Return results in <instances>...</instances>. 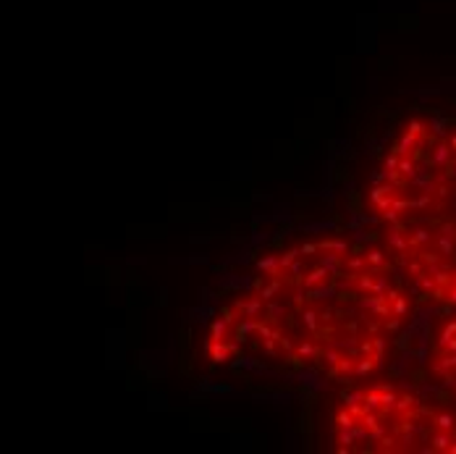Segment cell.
<instances>
[{
  "instance_id": "816d5d0a",
  "label": "cell",
  "mask_w": 456,
  "mask_h": 454,
  "mask_svg": "<svg viewBox=\"0 0 456 454\" xmlns=\"http://www.w3.org/2000/svg\"><path fill=\"white\" fill-rule=\"evenodd\" d=\"M393 444H396V438H391V436L380 438V449H393Z\"/></svg>"
},
{
  "instance_id": "8d00e7d4",
  "label": "cell",
  "mask_w": 456,
  "mask_h": 454,
  "mask_svg": "<svg viewBox=\"0 0 456 454\" xmlns=\"http://www.w3.org/2000/svg\"><path fill=\"white\" fill-rule=\"evenodd\" d=\"M283 313H286L283 305H270V307H268V320H278Z\"/></svg>"
},
{
  "instance_id": "484cf974",
  "label": "cell",
  "mask_w": 456,
  "mask_h": 454,
  "mask_svg": "<svg viewBox=\"0 0 456 454\" xmlns=\"http://www.w3.org/2000/svg\"><path fill=\"white\" fill-rule=\"evenodd\" d=\"M440 257H443L440 252H428V249H422V252H420V260L425 263V266H430V268H435V266H438Z\"/></svg>"
},
{
  "instance_id": "f907efd6",
  "label": "cell",
  "mask_w": 456,
  "mask_h": 454,
  "mask_svg": "<svg viewBox=\"0 0 456 454\" xmlns=\"http://www.w3.org/2000/svg\"><path fill=\"white\" fill-rule=\"evenodd\" d=\"M288 270H291V276H294V278H299V276H302V270H304V266H302V263H296V260H294L291 266H288Z\"/></svg>"
},
{
  "instance_id": "4316f807",
  "label": "cell",
  "mask_w": 456,
  "mask_h": 454,
  "mask_svg": "<svg viewBox=\"0 0 456 454\" xmlns=\"http://www.w3.org/2000/svg\"><path fill=\"white\" fill-rule=\"evenodd\" d=\"M430 273H432V278H435V284H438V286H448V284H451V273H448V270L430 268Z\"/></svg>"
},
{
  "instance_id": "4dcf8cb0",
  "label": "cell",
  "mask_w": 456,
  "mask_h": 454,
  "mask_svg": "<svg viewBox=\"0 0 456 454\" xmlns=\"http://www.w3.org/2000/svg\"><path fill=\"white\" fill-rule=\"evenodd\" d=\"M341 399H344V404L349 407V404L364 402V394H362V391H344V394H341Z\"/></svg>"
},
{
  "instance_id": "f35d334b",
  "label": "cell",
  "mask_w": 456,
  "mask_h": 454,
  "mask_svg": "<svg viewBox=\"0 0 456 454\" xmlns=\"http://www.w3.org/2000/svg\"><path fill=\"white\" fill-rule=\"evenodd\" d=\"M364 263H367V257H364V255H356V257H352V260L346 263V268H352V270H359V268L364 266Z\"/></svg>"
},
{
  "instance_id": "2e32d148",
  "label": "cell",
  "mask_w": 456,
  "mask_h": 454,
  "mask_svg": "<svg viewBox=\"0 0 456 454\" xmlns=\"http://www.w3.org/2000/svg\"><path fill=\"white\" fill-rule=\"evenodd\" d=\"M375 365H378L375 354H367V357L359 360V365H356V375H370L372 370H375Z\"/></svg>"
},
{
  "instance_id": "9a60e30c",
  "label": "cell",
  "mask_w": 456,
  "mask_h": 454,
  "mask_svg": "<svg viewBox=\"0 0 456 454\" xmlns=\"http://www.w3.org/2000/svg\"><path fill=\"white\" fill-rule=\"evenodd\" d=\"M278 292H280V281H278V278H273L270 284H265V286H260V297H262L265 302H270V299L276 297Z\"/></svg>"
},
{
  "instance_id": "be15d7a7",
  "label": "cell",
  "mask_w": 456,
  "mask_h": 454,
  "mask_svg": "<svg viewBox=\"0 0 456 454\" xmlns=\"http://www.w3.org/2000/svg\"><path fill=\"white\" fill-rule=\"evenodd\" d=\"M448 452H451V454H456V444H451V449H448Z\"/></svg>"
},
{
  "instance_id": "5bb4252c",
  "label": "cell",
  "mask_w": 456,
  "mask_h": 454,
  "mask_svg": "<svg viewBox=\"0 0 456 454\" xmlns=\"http://www.w3.org/2000/svg\"><path fill=\"white\" fill-rule=\"evenodd\" d=\"M338 263H341V255L338 252H333V255H325L323 260H320V266L328 270L330 276H338Z\"/></svg>"
},
{
  "instance_id": "c3c4849f",
  "label": "cell",
  "mask_w": 456,
  "mask_h": 454,
  "mask_svg": "<svg viewBox=\"0 0 456 454\" xmlns=\"http://www.w3.org/2000/svg\"><path fill=\"white\" fill-rule=\"evenodd\" d=\"M391 205H393V197H391V194H388V197H383L380 202H375V208L380 210V213H383V210H388Z\"/></svg>"
},
{
  "instance_id": "30bf717a",
  "label": "cell",
  "mask_w": 456,
  "mask_h": 454,
  "mask_svg": "<svg viewBox=\"0 0 456 454\" xmlns=\"http://www.w3.org/2000/svg\"><path fill=\"white\" fill-rule=\"evenodd\" d=\"M364 407H367V412L383 410V394H380V389H372L364 394Z\"/></svg>"
},
{
  "instance_id": "3957f363",
  "label": "cell",
  "mask_w": 456,
  "mask_h": 454,
  "mask_svg": "<svg viewBox=\"0 0 456 454\" xmlns=\"http://www.w3.org/2000/svg\"><path fill=\"white\" fill-rule=\"evenodd\" d=\"M388 247H393L396 252H406L409 247V237H404V231H401V226L399 223H393V229L388 231Z\"/></svg>"
},
{
  "instance_id": "e575fe53",
  "label": "cell",
  "mask_w": 456,
  "mask_h": 454,
  "mask_svg": "<svg viewBox=\"0 0 456 454\" xmlns=\"http://www.w3.org/2000/svg\"><path fill=\"white\" fill-rule=\"evenodd\" d=\"M391 305H393V315H406V310H409V305H406V299L404 297H396V299H393L391 302Z\"/></svg>"
},
{
  "instance_id": "f546056e",
  "label": "cell",
  "mask_w": 456,
  "mask_h": 454,
  "mask_svg": "<svg viewBox=\"0 0 456 454\" xmlns=\"http://www.w3.org/2000/svg\"><path fill=\"white\" fill-rule=\"evenodd\" d=\"M414 404H417V399H414V397H409V394H404V397H399L396 410H399V412H409Z\"/></svg>"
},
{
  "instance_id": "d6a6232c",
  "label": "cell",
  "mask_w": 456,
  "mask_h": 454,
  "mask_svg": "<svg viewBox=\"0 0 456 454\" xmlns=\"http://www.w3.org/2000/svg\"><path fill=\"white\" fill-rule=\"evenodd\" d=\"M336 423H338V428H352L354 426V415L344 410V412L336 415Z\"/></svg>"
},
{
  "instance_id": "91938a15",
  "label": "cell",
  "mask_w": 456,
  "mask_h": 454,
  "mask_svg": "<svg viewBox=\"0 0 456 454\" xmlns=\"http://www.w3.org/2000/svg\"><path fill=\"white\" fill-rule=\"evenodd\" d=\"M448 302H451V305H456V286H451V289H448V297H446Z\"/></svg>"
},
{
  "instance_id": "8fae6325",
  "label": "cell",
  "mask_w": 456,
  "mask_h": 454,
  "mask_svg": "<svg viewBox=\"0 0 456 454\" xmlns=\"http://www.w3.org/2000/svg\"><path fill=\"white\" fill-rule=\"evenodd\" d=\"M317 244H320L323 252H338V255H344L346 249H349V244H346V241H341V239H323V241H317Z\"/></svg>"
},
{
  "instance_id": "680465c9",
  "label": "cell",
  "mask_w": 456,
  "mask_h": 454,
  "mask_svg": "<svg viewBox=\"0 0 456 454\" xmlns=\"http://www.w3.org/2000/svg\"><path fill=\"white\" fill-rule=\"evenodd\" d=\"M454 334H456V323H448L446 331H443V336H454Z\"/></svg>"
},
{
  "instance_id": "e0dca14e",
  "label": "cell",
  "mask_w": 456,
  "mask_h": 454,
  "mask_svg": "<svg viewBox=\"0 0 456 454\" xmlns=\"http://www.w3.org/2000/svg\"><path fill=\"white\" fill-rule=\"evenodd\" d=\"M456 368V352H448L440 357V362H435V370L438 373H446V370H454Z\"/></svg>"
},
{
  "instance_id": "603a6c76",
  "label": "cell",
  "mask_w": 456,
  "mask_h": 454,
  "mask_svg": "<svg viewBox=\"0 0 456 454\" xmlns=\"http://www.w3.org/2000/svg\"><path fill=\"white\" fill-rule=\"evenodd\" d=\"M435 426H438L440 430H454L456 420H454V415H448V412H440V415H435Z\"/></svg>"
},
{
  "instance_id": "9f6ffc18",
  "label": "cell",
  "mask_w": 456,
  "mask_h": 454,
  "mask_svg": "<svg viewBox=\"0 0 456 454\" xmlns=\"http://www.w3.org/2000/svg\"><path fill=\"white\" fill-rule=\"evenodd\" d=\"M385 328H388V331H399V315L393 318V320H388V323H385Z\"/></svg>"
},
{
  "instance_id": "6da1fadb",
  "label": "cell",
  "mask_w": 456,
  "mask_h": 454,
  "mask_svg": "<svg viewBox=\"0 0 456 454\" xmlns=\"http://www.w3.org/2000/svg\"><path fill=\"white\" fill-rule=\"evenodd\" d=\"M456 229H454V223H443V229H440V234H438V239H435V244H438V252L443 255V257H451L454 255V249H456V244H454V234Z\"/></svg>"
},
{
  "instance_id": "11a10c76",
  "label": "cell",
  "mask_w": 456,
  "mask_h": 454,
  "mask_svg": "<svg viewBox=\"0 0 456 454\" xmlns=\"http://www.w3.org/2000/svg\"><path fill=\"white\" fill-rule=\"evenodd\" d=\"M362 354H372V349H375V347H372V342H362Z\"/></svg>"
},
{
  "instance_id": "d6986e66",
  "label": "cell",
  "mask_w": 456,
  "mask_h": 454,
  "mask_svg": "<svg viewBox=\"0 0 456 454\" xmlns=\"http://www.w3.org/2000/svg\"><path fill=\"white\" fill-rule=\"evenodd\" d=\"M296 354H299L302 360H309V357H315L317 354V347L312 342H299L296 344Z\"/></svg>"
},
{
  "instance_id": "7402d4cb",
  "label": "cell",
  "mask_w": 456,
  "mask_h": 454,
  "mask_svg": "<svg viewBox=\"0 0 456 454\" xmlns=\"http://www.w3.org/2000/svg\"><path fill=\"white\" fill-rule=\"evenodd\" d=\"M228 326H231V320H215L212 323V339H215V342H223L226 334H228Z\"/></svg>"
},
{
  "instance_id": "74e56055",
  "label": "cell",
  "mask_w": 456,
  "mask_h": 454,
  "mask_svg": "<svg viewBox=\"0 0 456 454\" xmlns=\"http://www.w3.org/2000/svg\"><path fill=\"white\" fill-rule=\"evenodd\" d=\"M372 276H367V273H362L359 278H356V286H359V289H367V292H372Z\"/></svg>"
},
{
  "instance_id": "ac0fdd59",
  "label": "cell",
  "mask_w": 456,
  "mask_h": 454,
  "mask_svg": "<svg viewBox=\"0 0 456 454\" xmlns=\"http://www.w3.org/2000/svg\"><path fill=\"white\" fill-rule=\"evenodd\" d=\"M388 194H393V187L391 184H375V189L370 192V200L372 202H380L383 197H388Z\"/></svg>"
},
{
  "instance_id": "277c9868",
  "label": "cell",
  "mask_w": 456,
  "mask_h": 454,
  "mask_svg": "<svg viewBox=\"0 0 456 454\" xmlns=\"http://www.w3.org/2000/svg\"><path fill=\"white\" fill-rule=\"evenodd\" d=\"M207 354H210V360L212 362H226L228 360V354H231V347H228V342L223 339V342H212L207 344Z\"/></svg>"
},
{
  "instance_id": "db71d44e",
  "label": "cell",
  "mask_w": 456,
  "mask_h": 454,
  "mask_svg": "<svg viewBox=\"0 0 456 454\" xmlns=\"http://www.w3.org/2000/svg\"><path fill=\"white\" fill-rule=\"evenodd\" d=\"M320 320H323V323H330V320H333V313H330L328 307H325L323 313H320Z\"/></svg>"
},
{
  "instance_id": "bcb514c9",
  "label": "cell",
  "mask_w": 456,
  "mask_h": 454,
  "mask_svg": "<svg viewBox=\"0 0 456 454\" xmlns=\"http://www.w3.org/2000/svg\"><path fill=\"white\" fill-rule=\"evenodd\" d=\"M299 249H302V255H315L317 249H320V244H317V241H307V244H302Z\"/></svg>"
},
{
  "instance_id": "7bdbcfd3",
  "label": "cell",
  "mask_w": 456,
  "mask_h": 454,
  "mask_svg": "<svg viewBox=\"0 0 456 454\" xmlns=\"http://www.w3.org/2000/svg\"><path fill=\"white\" fill-rule=\"evenodd\" d=\"M385 171H399V158H396V153L393 155H385Z\"/></svg>"
},
{
  "instance_id": "1f68e13d",
  "label": "cell",
  "mask_w": 456,
  "mask_h": 454,
  "mask_svg": "<svg viewBox=\"0 0 456 454\" xmlns=\"http://www.w3.org/2000/svg\"><path fill=\"white\" fill-rule=\"evenodd\" d=\"M309 292H312V299H328V297L336 294L333 286H328V289H325V286H315V289H309Z\"/></svg>"
},
{
  "instance_id": "d590c367",
  "label": "cell",
  "mask_w": 456,
  "mask_h": 454,
  "mask_svg": "<svg viewBox=\"0 0 456 454\" xmlns=\"http://www.w3.org/2000/svg\"><path fill=\"white\" fill-rule=\"evenodd\" d=\"M383 436H385V426H383V423H378V426L370 428V441H380Z\"/></svg>"
},
{
  "instance_id": "44dd1931",
  "label": "cell",
  "mask_w": 456,
  "mask_h": 454,
  "mask_svg": "<svg viewBox=\"0 0 456 454\" xmlns=\"http://www.w3.org/2000/svg\"><path fill=\"white\" fill-rule=\"evenodd\" d=\"M367 266H372V268H383L385 266V255L380 252V249H367Z\"/></svg>"
},
{
  "instance_id": "83f0119b",
  "label": "cell",
  "mask_w": 456,
  "mask_h": 454,
  "mask_svg": "<svg viewBox=\"0 0 456 454\" xmlns=\"http://www.w3.org/2000/svg\"><path fill=\"white\" fill-rule=\"evenodd\" d=\"M354 441H356V436H354V426H352V428H341V430H338V444L352 446Z\"/></svg>"
},
{
  "instance_id": "b9f144b4",
  "label": "cell",
  "mask_w": 456,
  "mask_h": 454,
  "mask_svg": "<svg viewBox=\"0 0 456 454\" xmlns=\"http://www.w3.org/2000/svg\"><path fill=\"white\" fill-rule=\"evenodd\" d=\"M440 347L446 352H456V339L454 336H440Z\"/></svg>"
},
{
  "instance_id": "94428289",
  "label": "cell",
  "mask_w": 456,
  "mask_h": 454,
  "mask_svg": "<svg viewBox=\"0 0 456 454\" xmlns=\"http://www.w3.org/2000/svg\"><path fill=\"white\" fill-rule=\"evenodd\" d=\"M383 179H385V171L383 173H372V184H380Z\"/></svg>"
},
{
  "instance_id": "60d3db41",
  "label": "cell",
  "mask_w": 456,
  "mask_h": 454,
  "mask_svg": "<svg viewBox=\"0 0 456 454\" xmlns=\"http://www.w3.org/2000/svg\"><path fill=\"white\" fill-rule=\"evenodd\" d=\"M257 336H262V342L265 339H273V328L268 323H257Z\"/></svg>"
},
{
  "instance_id": "7a4b0ae2",
  "label": "cell",
  "mask_w": 456,
  "mask_h": 454,
  "mask_svg": "<svg viewBox=\"0 0 456 454\" xmlns=\"http://www.w3.org/2000/svg\"><path fill=\"white\" fill-rule=\"evenodd\" d=\"M262 302H265V299L260 297V294H257V297H252V299H239V302H236V310H239L244 318H257V315L262 313Z\"/></svg>"
},
{
  "instance_id": "ab89813d",
  "label": "cell",
  "mask_w": 456,
  "mask_h": 454,
  "mask_svg": "<svg viewBox=\"0 0 456 454\" xmlns=\"http://www.w3.org/2000/svg\"><path fill=\"white\" fill-rule=\"evenodd\" d=\"M409 132L417 134V137H422V134H425V124H422V121H417V118H412V121H409Z\"/></svg>"
},
{
  "instance_id": "6f0895ef",
  "label": "cell",
  "mask_w": 456,
  "mask_h": 454,
  "mask_svg": "<svg viewBox=\"0 0 456 454\" xmlns=\"http://www.w3.org/2000/svg\"><path fill=\"white\" fill-rule=\"evenodd\" d=\"M396 297H401V294H399L396 289H388V292H385V299H388V302H393Z\"/></svg>"
},
{
  "instance_id": "f1b7e54d",
  "label": "cell",
  "mask_w": 456,
  "mask_h": 454,
  "mask_svg": "<svg viewBox=\"0 0 456 454\" xmlns=\"http://www.w3.org/2000/svg\"><path fill=\"white\" fill-rule=\"evenodd\" d=\"M302 255V249H286V252L283 255H280V268H288V266H291V263L296 260V257H299Z\"/></svg>"
},
{
  "instance_id": "f6af8a7d",
  "label": "cell",
  "mask_w": 456,
  "mask_h": 454,
  "mask_svg": "<svg viewBox=\"0 0 456 454\" xmlns=\"http://www.w3.org/2000/svg\"><path fill=\"white\" fill-rule=\"evenodd\" d=\"M383 221H388V223H399V210H396V208L383 210Z\"/></svg>"
},
{
  "instance_id": "5b68a950",
  "label": "cell",
  "mask_w": 456,
  "mask_h": 454,
  "mask_svg": "<svg viewBox=\"0 0 456 454\" xmlns=\"http://www.w3.org/2000/svg\"><path fill=\"white\" fill-rule=\"evenodd\" d=\"M451 155H454V147L451 145H446V142H440V145L432 150V158H430V163L432 165H438V168H443V165L451 163Z\"/></svg>"
},
{
  "instance_id": "4fadbf2b",
  "label": "cell",
  "mask_w": 456,
  "mask_h": 454,
  "mask_svg": "<svg viewBox=\"0 0 456 454\" xmlns=\"http://www.w3.org/2000/svg\"><path fill=\"white\" fill-rule=\"evenodd\" d=\"M430 239H432L430 229H414L412 237H409V244H412V247H422V244H430Z\"/></svg>"
},
{
  "instance_id": "cb8c5ba5",
  "label": "cell",
  "mask_w": 456,
  "mask_h": 454,
  "mask_svg": "<svg viewBox=\"0 0 456 454\" xmlns=\"http://www.w3.org/2000/svg\"><path fill=\"white\" fill-rule=\"evenodd\" d=\"M317 318H320V315H317L315 310H304V313H302L304 328H307V331H317Z\"/></svg>"
},
{
  "instance_id": "52a82bcc",
  "label": "cell",
  "mask_w": 456,
  "mask_h": 454,
  "mask_svg": "<svg viewBox=\"0 0 456 454\" xmlns=\"http://www.w3.org/2000/svg\"><path fill=\"white\" fill-rule=\"evenodd\" d=\"M451 444H454L451 430H440L438 428V433L432 436V449H435V452H448V449H451Z\"/></svg>"
},
{
  "instance_id": "8992f818",
  "label": "cell",
  "mask_w": 456,
  "mask_h": 454,
  "mask_svg": "<svg viewBox=\"0 0 456 454\" xmlns=\"http://www.w3.org/2000/svg\"><path fill=\"white\" fill-rule=\"evenodd\" d=\"M257 268L262 270L265 276H273V278H278L280 276V257H276V255H268V257H262V260H257Z\"/></svg>"
},
{
  "instance_id": "d4e9b609",
  "label": "cell",
  "mask_w": 456,
  "mask_h": 454,
  "mask_svg": "<svg viewBox=\"0 0 456 454\" xmlns=\"http://www.w3.org/2000/svg\"><path fill=\"white\" fill-rule=\"evenodd\" d=\"M428 126H430V132H432V134H438V137H446V132H448V129H446V126H448V121H446V118H432Z\"/></svg>"
},
{
  "instance_id": "681fc988",
  "label": "cell",
  "mask_w": 456,
  "mask_h": 454,
  "mask_svg": "<svg viewBox=\"0 0 456 454\" xmlns=\"http://www.w3.org/2000/svg\"><path fill=\"white\" fill-rule=\"evenodd\" d=\"M409 273H412V276H422V273H425V270H422V260H420V263H417V260L409 263Z\"/></svg>"
},
{
  "instance_id": "9c48e42d",
  "label": "cell",
  "mask_w": 456,
  "mask_h": 454,
  "mask_svg": "<svg viewBox=\"0 0 456 454\" xmlns=\"http://www.w3.org/2000/svg\"><path fill=\"white\" fill-rule=\"evenodd\" d=\"M330 273L325 270L323 266H317L312 273H309L307 278H304V289H315V286H320V284H325V278H328Z\"/></svg>"
},
{
  "instance_id": "ffe728a7",
  "label": "cell",
  "mask_w": 456,
  "mask_h": 454,
  "mask_svg": "<svg viewBox=\"0 0 456 454\" xmlns=\"http://www.w3.org/2000/svg\"><path fill=\"white\" fill-rule=\"evenodd\" d=\"M399 173H401V176H406V179H414V176H417L414 160H409V158H401V160H399Z\"/></svg>"
},
{
  "instance_id": "836d02e7",
  "label": "cell",
  "mask_w": 456,
  "mask_h": 454,
  "mask_svg": "<svg viewBox=\"0 0 456 454\" xmlns=\"http://www.w3.org/2000/svg\"><path fill=\"white\" fill-rule=\"evenodd\" d=\"M372 292L378 294V297H385V292H388V278L385 276H380L375 284H372Z\"/></svg>"
},
{
  "instance_id": "ba28073f",
  "label": "cell",
  "mask_w": 456,
  "mask_h": 454,
  "mask_svg": "<svg viewBox=\"0 0 456 454\" xmlns=\"http://www.w3.org/2000/svg\"><path fill=\"white\" fill-rule=\"evenodd\" d=\"M417 142H420V137H417V134H412V132H406L404 137L399 139V145L393 147V153H396V155H406L409 150L417 147Z\"/></svg>"
},
{
  "instance_id": "7dc6e473",
  "label": "cell",
  "mask_w": 456,
  "mask_h": 454,
  "mask_svg": "<svg viewBox=\"0 0 456 454\" xmlns=\"http://www.w3.org/2000/svg\"><path fill=\"white\" fill-rule=\"evenodd\" d=\"M338 370H344V373H352V370H354V360L341 357V360H338Z\"/></svg>"
},
{
  "instance_id": "f5cc1de1",
  "label": "cell",
  "mask_w": 456,
  "mask_h": 454,
  "mask_svg": "<svg viewBox=\"0 0 456 454\" xmlns=\"http://www.w3.org/2000/svg\"><path fill=\"white\" fill-rule=\"evenodd\" d=\"M325 360H328V362H330V365H338V360H341V354H338V352H333V349H328V352H325Z\"/></svg>"
},
{
  "instance_id": "ee69618b",
  "label": "cell",
  "mask_w": 456,
  "mask_h": 454,
  "mask_svg": "<svg viewBox=\"0 0 456 454\" xmlns=\"http://www.w3.org/2000/svg\"><path fill=\"white\" fill-rule=\"evenodd\" d=\"M372 347H375V360H383V349H385V339H372Z\"/></svg>"
},
{
  "instance_id": "7c38bea8",
  "label": "cell",
  "mask_w": 456,
  "mask_h": 454,
  "mask_svg": "<svg viewBox=\"0 0 456 454\" xmlns=\"http://www.w3.org/2000/svg\"><path fill=\"white\" fill-rule=\"evenodd\" d=\"M257 323H260V320H254V318H244V320H241V326L236 328V339H239V342H247V336L252 334V331H257Z\"/></svg>"
},
{
  "instance_id": "6125c7cd",
  "label": "cell",
  "mask_w": 456,
  "mask_h": 454,
  "mask_svg": "<svg viewBox=\"0 0 456 454\" xmlns=\"http://www.w3.org/2000/svg\"><path fill=\"white\" fill-rule=\"evenodd\" d=\"M448 145L454 147V153H456V134H451V139H448Z\"/></svg>"
}]
</instances>
